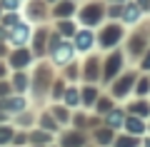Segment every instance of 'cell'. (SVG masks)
Returning <instances> with one entry per match:
<instances>
[{"label":"cell","mask_w":150,"mask_h":147,"mask_svg":"<svg viewBox=\"0 0 150 147\" xmlns=\"http://www.w3.org/2000/svg\"><path fill=\"white\" fill-rule=\"evenodd\" d=\"M90 45V35H80V47H88Z\"/></svg>","instance_id":"obj_4"},{"label":"cell","mask_w":150,"mask_h":147,"mask_svg":"<svg viewBox=\"0 0 150 147\" xmlns=\"http://www.w3.org/2000/svg\"><path fill=\"white\" fill-rule=\"evenodd\" d=\"M138 15H140V13L135 10V8H130V10H128V20H130V23H133V20H138Z\"/></svg>","instance_id":"obj_3"},{"label":"cell","mask_w":150,"mask_h":147,"mask_svg":"<svg viewBox=\"0 0 150 147\" xmlns=\"http://www.w3.org/2000/svg\"><path fill=\"white\" fill-rule=\"evenodd\" d=\"M8 140H10V132H8V130H0V145H5Z\"/></svg>","instance_id":"obj_2"},{"label":"cell","mask_w":150,"mask_h":147,"mask_svg":"<svg viewBox=\"0 0 150 147\" xmlns=\"http://www.w3.org/2000/svg\"><path fill=\"white\" fill-rule=\"evenodd\" d=\"M68 58H70V47L65 45V47H60V50H58V63H65Z\"/></svg>","instance_id":"obj_1"}]
</instances>
